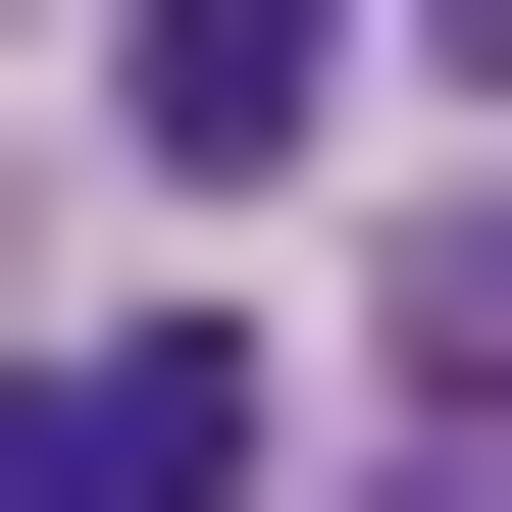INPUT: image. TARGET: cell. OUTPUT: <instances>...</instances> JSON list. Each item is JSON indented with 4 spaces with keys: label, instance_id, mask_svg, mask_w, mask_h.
Listing matches in <instances>:
<instances>
[{
    "label": "cell",
    "instance_id": "cell-1",
    "mask_svg": "<svg viewBox=\"0 0 512 512\" xmlns=\"http://www.w3.org/2000/svg\"><path fill=\"white\" fill-rule=\"evenodd\" d=\"M0 512H256V308H52L0 359Z\"/></svg>",
    "mask_w": 512,
    "mask_h": 512
},
{
    "label": "cell",
    "instance_id": "cell-2",
    "mask_svg": "<svg viewBox=\"0 0 512 512\" xmlns=\"http://www.w3.org/2000/svg\"><path fill=\"white\" fill-rule=\"evenodd\" d=\"M308 103H359V0H103V154H205V205H256Z\"/></svg>",
    "mask_w": 512,
    "mask_h": 512
},
{
    "label": "cell",
    "instance_id": "cell-3",
    "mask_svg": "<svg viewBox=\"0 0 512 512\" xmlns=\"http://www.w3.org/2000/svg\"><path fill=\"white\" fill-rule=\"evenodd\" d=\"M410 359H512V205H461V256H410Z\"/></svg>",
    "mask_w": 512,
    "mask_h": 512
},
{
    "label": "cell",
    "instance_id": "cell-4",
    "mask_svg": "<svg viewBox=\"0 0 512 512\" xmlns=\"http://www.w3.org/2000/svg\"><path fill=\"white\" fill-rule=\"evenodd\" d=\"M410 103H512V0H410Z\"/></svg>",
    "mask_w": 512,
    "mask_h": 512
}]
</instances>
